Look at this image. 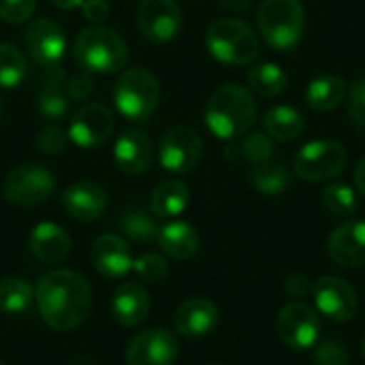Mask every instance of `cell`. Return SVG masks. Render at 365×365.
Here are the masks:
<instances>
[{
  "mask_svg": "<svg viewBox=\"0 0 365 365\" xmlns=\"http://www.w3.org/2000/svg\"><path fill=\"white\" fill-rule=\"evenodd\" d=\"M41 319L53 331H73L90 314L92 289L90 282L73 269H51L34 291Z\"/></svg>",
  "mask_w": 365,
  "mask_h": 365,
  "instance_id": "cell-1",
  "label": "cell"
},
{
  "mask_svg": "<svg viewBox=\"0 0 365 365\" xmlns=\"http://www.w3.org/2000/svg\"><path fill=\"white\" fill-rule=\"evenodd\" d=\"M257 120V101L240 83L220 86L205 105V124L218 139L244 135Z\"/></svg>",
  "mask_w": 365,
  "mask_h": 365,
  "instance_id": "cell-2",
  "label": "cell"
},
{
  "mask_svg": "<svg viewBox=\"0 0 365 365\" xmlns=\"http://www.w3.org/2000/svg\"><path fill=\"white\" fill-rule=\"evenodd\" d=\"M73 58L88 73H115L128 62V45L115 30L92 26L79 32L73 45Z\"/></svg>",
  "mask_w": 365,
  "mask_h": 365,
  "instance_id": "cell-3",
  "label": "cell"
},
{
  "mask_svg": "<svg viewBox=\"0 0 365 365\" xmlns=\"http://www.w3.org/2000/svg\"><path fill=\"white\" fill-rule=\"evenodd\" d=\"M205 45L218 62L229 66H248L261 53L257 32L246 21L233 17L216 19L205 32Z\"/></svg>",
  "mask_w": 365,
  "mask_h": 365,
  "instance_id": "cell-4",
  "label": "cell"
},
{
  "mask_svg": "<svg viewBox=\"0 0 365 365\" xmlns=\"http://www.w3.org/2000/svg\"><path fill=\"white\" fill-rule=\"evenodd\" d=\"M257 21L259 32L269 47L293 51L304 36L306 9L302 0H263Z\"/></svg>",
  "mask_w": 365,
  "mask_h": 365,
  "instance_id": "cell-5",
  "label": "cell"
},
{
  "mask_svg": "<svg viewBox=\"0 0 365 365\" xmlns=\"http://www.w3.org/2000/svg\"><path fill=\"white\" fill-rule=\"evenodd\" d=\"M160 88L156 77L145 68H128L113 88V103L122 118L143 124L158 107Z\"/></svg>",
  "mask_w": 365,
  "mask_h": 365,
  "instance_id": "cell-6",
  "label": "cell"
},
{
  "mask_svg": "<svg viewBox=\"0 0 365 365\" xmlns=\"http://www.w3.org/2000/svg\"><path fill=\"white\" fill-rule=\"evenodd\" d=\"M349 163L346 148L334 139L310 141L295 154L293 171L306 182H327L338 178Z\"/></svg>",
  "mask_w": 365,
  "mask_h": 365,
  "instance_id": "cell-7",
  "label": "cell"
},
{
  "mask_svg": "<svg viewBox=\"0 0 365 365\" xmlns=\"http://www.w3.org/2000/svg\"><path fill=\"white\" fill-rule=\"evenodd\" d=\"M56 190V180L43 165L26 163L13 167L4 180V197L19 207H36L49 201Z\"/></svg>",
  "mask_w": 365,
  "mask_h": 365,
  "instance_id": "cell-8",
  "label": "cell"
},
{
  "mask_svg": "<svg viewBox=\"0 0 365 365\" xmlns=\"http://www.w3.org/2000/svg\"><path fill=\"white\" fill-rule=\"evenodd\" d=\"M160 165L171 173H190L197 169L203 156V141L197 130L188 126H173L169 128L158 148Z\"/></svg>",
  "mask_w": 365,
  "mask_h": 365,
  "instance_id": "cell-9",
  "label": "cell"
},
{
  "mask_svg": "<svg viewBox=\"0 0 365 365\" xmlns=\"http://www.w3.org/2000/svg\"><path fill=\"white\" fill-rule=\"evenodd\" d=\"M278 338L293 351H308L317 344L321 323L317 312L304 302H293L278 312L276 319Z\"/></svg>",
  "mask_w": 365,
  "mask_h": 365,
  "instance_id": "cell-10",
  "label": "cell"
},
{
  "mask_svg": "<svg viewBox=\"0 0 365 365\" xmlns=\"http://www.w3.org/2000/svg\"><path fill=\"white\" fill-rule=\"evenodd\" d=\"M312 297L317 310L336 323H346L357 314L359 297L357 291L338 276H323L312 284Z\"/></svg>",
  "mask_w": 365,
  "mask_h": 365,
  "instance_id": "cell-11",
  "label": "cell"
},
{
  "mask_svg": "<svg viewBox=\"0 0 365 365\" xmlns=\"http://www.w3.org/2000/svg\"><path fill=\"white\" fill-rule=\"evenodd\" d=\"M137 28L148 41L169 43L182 30V9L175 0H141Z\"/></svg>",
  "mask_w": 365,
  "mask_h": 365,
  "instance_id": "cell-12",
  "label": "cell"
},
{
  "mask_svg": "<svg viewBox=\"0 0 365 365\" xmlns=\"http://www.w3.org/2000/svg\"><path fill=\"white\" fill-rule=\"evenodd\" d=\"M180 346L171 331L163 327L145 329L137 334L126 346L128 365H173Z\"/></svg>",
  "mask_w": 365,
  "mask_h": 365,
  "instance_id": "cell-13",
  "label": "cell"
},
{
  "mask_svg": "<svg viewBox=\"0 0 365 365\" xmlns=\"http://www.w3.org/2000/svg\"><path fill=\"white\" fill-rule=\"evenodd\" d=\"M113 113L101 103H88L79 107L68 124V139L81 148H98L113 133Z\"/></svg>",
  "mask_w": 365,
  "mask_h": 365,
  "instance_id": "cell-14",
  "label": "cell"
},
{
  "mask_svg": "<svg viewBox=\"0 0 365 365\" xmlns=\"http://www.w3.org/2000/svg\"><path fill=\"white\" fill-rule=\"evenodd\" d=\"M26 47L38 66H60L66 51V38L56 21L34 19L26 30Z\"/></svg>",
  "mask_w": 365,
  "mask_h": 365,
  "instance_id": "cell-15",
  "label": "cell"
},
{
  "mask_svg": "<svg viewBox=\"0 0 365 365\" xmlns=\"http://www.w3.org/2000/svg\"><path fill=\"white\" fill-rule=\"evenodd\" d=\"M327 252L340 267H364L365 220H346L338 225L327 240Z\"/></svg>",
  "mask_w": 365,
  "mask_h": 365,
  "instance_id": "cell-16",
  "label": "cell"
},
{
  "mask_svg": "<svg viewBox=\"0 0 365 365\" xmlns=\"http://www.w3.org/2000/svg\"><path fill=\"white\" fill-rule=\"evenodd\" d=\"M36 75V96H34V107L36 111L56 122L62 120L68 113V94L62 88L64 86V71L60 66H38Z\"/></svg>",
  "mask_w": 365,
  "mask_h": 365,
  "instance_id": "cell-17",
  "label": "cell"
},
{
  "mask_svg": "<svg viewBox=\"0 0 365 365\" xmlns=\"http://www.w3.org/2000/svg\"><path fill=\"white\" fill-rule=\"evenodd\" d=\"M113 158L120 171L126 175H139L145 173L154 160V148L150 137L143 130L128 128L124 130L113 145Z\"/></svg>",
  "mask_w": 365,
  "mask_h": 365,
  "instance_id": "cell-18",
  "label": "cell"
},
{
  "mask_svg": "<svg viewBox=\"0 0 365 365\" xmlns=\"http://www.w3.org/2000/svg\"><path fill=\"white\" fill-rule=\"evenodd\" d=\"M92 263L101 276L120 280L133 269L130 248L120 235L105 233L96 237V242L92 244Z\"/></svg>",
  "mask_w": 365,
  "mask_h": 365,
  "instance_id": "cell-19",
  "label": "cell"
},
{
  "mask_svg": "<svg viewBox=\"0 0 365 365\" xmlns=\"http://www.w3.org/2000/svg\"><path fill=\"white\" fill-rule=\"evenodd\" d=\"M62 205L71 218L79 222H94L107 207V195L96 182L79 180L62 192Z\"/></svg>",
  "mask_w": 365,
  "mask_h": 365,
  "instance_id": "cell-20",
  "label": "cell"
},
{
  "mask_svg": "<svg viewBox=\"0 0 365 365\" xmlns=\"http://www.w3.org/2000/svg\"><path fill=\"white\" fill-rule=\"evenodd\" d=\"M218 325V308L207 297L186 299L173 317V327L180 336L203 338Z\"/></svg>",
  "mask_w": 365,
  "mask_h": 365,
  "instance_id": "cell-21",
  "label": "cell"
},
{
  "mask_svg": "<svg viewBox=\"0 0 365 365\" xmlns=\"http://www.w3.org/2000/svg\"><path fill=\"white\" fill-rule=\"evenodd\" d=\"M111 314L122 327H135L150 314V295L139 282H124L111 299Z\"/></svg>",
  "mask_w": 365,
  "mask_h": 365,
  "instance_id": "cell-22",
  "label": "cell"
},
{
  "mask_svg": "<svg viewBox=\"0 0 365 365\" xmlns=\"http://www.w3.org/2000/svg\"><path fill=\"white\" fill-rule=\"evenodd\" d=\"M71 237L56 222H38L30 233V252L41 263H60L71 255Z\"/></svg>",
  "mask_w": 365,
  "mask_h": 365,
  "instance_id": "cell-23",
  "label": "cell"
},
{
  "mask_svg": "<svg viewBox=\"0 0 365 365\" xmlns=\"http://www.w3.org/2000/svg\"><path fill=\"white\" fill-rule=\"evenodd\" d=\"M156 242L163 248V252L175 261L192 259L199 252V244H201L195 227L188 222H182V220H173V222H167L165 227H160Z\"/></svg>",
  "mask_w": 365,
  "mask_h": 365,
  "instance_id": "cell-24",
  "label": "cell"
},
{
  "mask_svg": "<svg viewBox=\"0 0 365 365\" xmlns=\"http://www.w3.org/2000/svg\"><path fill=\"white\" fill-rule=\"evenodd\" d=\"M349 96V81L340 75H319L306 88V103L314 111H331Z\"/></svg>",
  "mask_w": 365,
  "mask_h": 365,
  "instance_id": "cell-25",
  "label": "cell"
},
{
  "mask_svg": "<svg viewBox=\"0 0 365 365\" xmlns=\"http://www.w3.org/2000/svg\"><path fill=\"white\" fill-rule=\"evenodd\" d=\"M188 201H190V192L184 182L165 180L150 195V212L156 218H173L186 210Z\"/></svg>",
  "mask_w": 365,
  "mask_h": 365,
  "instance_id": "cell-26",
  "label": "cell"
},
{
  "mask_svg": "<svg viewBox=\"0 0 365 365\" xmlns=\"http://www.w3.org/2000/svg\"><path fill=\"white\" fill-rule=\"evenodd\" d=\"M263 126H265L267 135L278 139V141H295L302 137L306 122H304V115L295 107L276 105V107L265 111Z\"/></svg>",
  "mask_w": 365,
  "mask_h": 365,
  "instance_id": "cell-27",
  "label": "cell"
},
{
  "mask_svg": "<svg viewBox=\"0 0 365 365\" xmlns=\"http://www.w3.org/2000/svg\"><path fill=\"white\" fill-rule=\"evenodd\" d=\"M250 184L257 192L274 197L291 186V171L282 163L265 160L255 165V169L250 171Z\"/></svg>",
  "mask_w": 365,
  "mask_h": 365,
  "instance_id": "cell-28",
  "label": "cell"
},
{
  "mask_svg": "<svg viewBox=\"0 0 365 365\" xmlns=\"http://www.w3.org/2000/svg\"><path fill=\"white\" fill-rule=\"evenodd\" d=\"M248 86L255 94L265 96V98H276L287 90V73L274 64V62H263L257 64L248 71Z\"/></svg>",
  "mask_w": 365,
  "mask_h": 365,
  "instance_id": "cell-29",
  "label": "cell"
},
{
  "mask_svg": "<svg viewBox=\"0 0 365 365\" xmlns=\"http://www.w3.org/2000/svg\"><path fill=\"white\" fill-rule=\"evenodd\" d=\"M118 227L126 237L139 244H150L158 237V225L154 220V214L145 212L143 207H126L118 218Z\"/></svg>",
  "mask_w": 365,
  "mask_h": 365,
  "instance_id": "cell-30",
  "label": "cell"
},
{
  "mask_svg": "<svg viewBox=\"0 0 365 365\" xmlns=\"http://www.w3.org/2000/svg\"><path fill=\"white\" fill-rule=\"evenodd\" d=\"M34 302V291L24 278L0 280V310L4 314H24Z\"/></svg>",
  "mask_w": 365,
  "mask_h": 365,
  "instance_id": "cell-31",
  "label": "cell"
},
{
  "mask_svg": "<svg viewBox=\"0 0 365 365\" xmlns=\"http://www.w3.org/2000/svg\"><path fill=\"white\" fill-rule=\"evenodd\" d=\"M323 205L329 214L340 216V218H349L357 212L359 201H357V192L344 184V182H331L323 188Z\"/></svg>",
  "mask_w": 365,
  "mask_h": 365,
  "instance_id": "cell-32",
  "label": "cell"
},
{
  "mask_svg": "<svg viewBox=\"0 0 365 365\" xmlns=\"http://www.w3.org/2000/svg\"><path fill=\"white\" fill-rule=\"evenodd\" d=\"M26 73H28V64L24 53L11 43H0V88L19 86Z\"/></svg>",
  "mask_w": 365,
  "mask_h": 365,
  "instance_id": "cell-33",
  "label": "cell"
},
{
  "mask_svg": "<svg viewBox=\"0 0 365 365\" xmlns=\"http://www.w3.org/2000/svg\"><path fill=\"white\" fill-rule=\"evenodd\" d=\"M240 152L242 156L252 163V165H259V163H265L272 158L274 154V143H272V137H267L265 133H250L248 137H244L242 145H240Z\"/></svg>",
  "mask_w": 365,
  "mask_h": 365,
  "instance_id": "cell-34",
  "label": "cell"
},
{
  "mask_svg": "<svg viewBox=\"0 0 365 365\" xmlns=\"http://www.w3.org/2000/svg\"><path fill=\"white\" fill-rule=\"evenodd\" d=\"M133 269L143 282H160L169 272L167 261L158 252H143L137 261H133Z\"/></svg>",
  "mask_w": 365,
  "mask_h": 365,
  "instance_id": "cell-35",
  "label": "cell"
},
{
  "mask_svg": "<svg viewBox=\"0 0 365 365\" xmlns=\"http://www.w3.org/2000/svg\"><path fill=\"white\" fill-rule=\"evenodd\" d=\"M34 143H36L38 152H43L47 156H60L68 145V133H64L60 126H45L38 130Z\"/></svg>",
  "mask_w": 365,
  "mask_h": 365,
  "instance_id": "cell-36",
  "label": "cell"
},
{
  "mask_svg": "<svg viewBox=\"0 0 365 365\" xmlns=\"http://www.w3.org/2000/svg\"><path fill=\"white\" fill-rule=\"evenodd\" d=\"M36 0H0V19L6 24H24L32 17Z\"/></svg>",
  "mask_w": 365,
  "mask_h": 365,
  "instance_id": "cell-37",
  "label": "cell"
},
{
  "mask_svg": "<svg viewBox=\"0 0 365 365\" xmlns=\"http://www.w3.org/2000/svg\"><path fill=\"white\" fill-rule=\"evenodd\" d=\"M314 361L319 365H349V349L338 340H325L317 346Z\"/></svg>",
  "mask_w": 365,
  "mask_h": 365,
  "instance_id": "cell-38",
  "label": "cell"
},
{
  "mask_svg": "<svg viewBox=\"0 0 365 365\" xmlns=\"http://www.w3.org/2000/svg\"><path fill=\"white\" fill-rule=\"evenodd\" d=\"M349 115L357 128L365 130V77L349 86Z\"/></svg>",
  "mask_w": 365,
  "mask_h": 365,
  "instance_id": "cell-39",
  "label": "cell"
},
{
  "mask_svg": "<svg viewBox=\"0 0 365 365\" xmlns=\"http://www.w3.org/2000/svg\"><path fill=\"white\" fill-rule=\"evenodd\" d=\"M92 90H94V81H92V77L88 75V71H79V73H75V75L68 77L66 94H68L71 101L81 103V101H86V98L92 94Z\"/></svg>",
  "mask_w": 365,
  "mask_h": 365,
  "instance_id": "cell-40",
  "label": "cell"
},
{
  "mask_svg": "<svg viewBox=\"0 0 365 365\" xmlns=\"http://www.w3.org/2000/svg\"><path fill=\"white\" fill-rule=\"evenodd\" d=\"M81 9H83V15L94 24H103L111 13L109 4L105 0H83Z\"/></svg>",
  "mask_w": 365,
  "mask_h": 365,
  "instance_id": "cell-41",
  "label": "cell"
},
{
  "mask_svg": "<svg viewBox=\"0 0 365 365\" xmlns=\"http://www.w3.org/2000/svg\"><path fill=\"white\" fill-rule=\"evenodd\" d=\"M284 289H287V293L291 295V297H306L310 291H312V282L304 276V274H293V276H289L287 278V284H284Z\"/></svg>",
  "mask_w": 365,
  "mask_h": 365,
  "instance_id": "cell-42",
  "label": "cell"
},
{
  "mask_svg": "<svg viewBox=\"0 0 365 365\" xmlns=\"http://www.w3.org/2000/svg\"><path fill=\"white\" fill-rule=\"evenodd\" d=\"M218 4L227 11H246L250 9L252 0H218Z\"/></svg>",
  "mask_w": 365,
  "mask_h": 365,
  "instance_id": "cell-43",
  "label": "cell"
},
{
  "mask_svg": "<svg viewBox=\"0 0 365 365\" xmlns=\"http://www.w3.org/2000/svg\"><path fill=\"white\" fill-rule=\"evenodd\" d=\"M355 188L365 197V156L355 167Z\"/></svg>",
  "mask_w": 365,
  "mask_h": 365,
  "instance_id": "cell-44",
  "label": "cell"
},
{
  "mask_svg": "<svg viewBox=\"0 0 365 365\" xmlns=\"http://www.w3.org/2000/svg\"><path fill=\"white\" fill-rule=\"evenodd\" d=\"M51 4H53V6H58V9H62V11H68V9H77V6H81V4H83V0H51Z\"/></svg>",
  "mask_w": 365,
  "mask_h": 365,
  "instance_id": "cell-45",
  "label": "cell"
},
{
  "mask_svg": "<svg viewBox=\"0 0 365 365\" xmlns=\"http://www.w3.org/2000/svg\"><path fill=\"white\" fill-rule=\"evenodd\" d=\"M2 111H4V109H2V101H0V118H2Z\"/></svg>",
  "mask_w": 365,
  "mask_h": 365,
  "instance_id": "cell-46",
  "label": "cell"
},
{
  "mask_svg": "<svg viewBox=\"0 0 365 365\" xmlns=\"http://www.w3.org/2000/svg\"><path fill=\"white\" fill-rule=\"evenodd\" d=\"M361 351H364V359H365V340H364V346H361Z\"/></svg>",
  "mask_w": 365,
  "mask_h": 365,
  "instance_id": "cell-47",
  "label": "cell"
},
{
  "mask_svg": "<svg viewBox=\"0 0 365 365\" xmlns=\"http://www.w3.org/2000/svg\"><path fill=\"white\" fill-rule=\"evenodd\" d=\"M212 365H220V364H212Z\"/></svg>",
  "mask_w": 365,
  "mask_h": 365,
  "instance_id": "cell-48",
  "label": "cell"
},
{
  "mask_svg": "<svg viewBox=\"0 0 365 365\" xmlns=\"http://www.w3.org/2000/svg\"><path fill=\"white\" fill-rule=\"evenodd\" d=\"M0 365H4V364H2V361H0Z\"/></svg>",
  "mask_w": 365,
  "mask_h": 365,
  "instance_id": "cell-49",
  "label": "cell"
}]
</instances>
